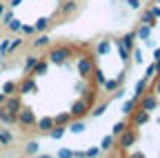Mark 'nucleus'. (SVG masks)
<instances>
[{"mask_svg":"<svg viewBox=\"0 0 160 158\" xmlns=\"http://www.w3.org/2000/svg\"><path fill=\"white\" fill-rule=\"evenodd\" d=\"M47 69H49V60H40V58H38V63L33 65L31 74H33V76H45Z\"/></svg>","mask_w":160,"mask_h":158,"instance_id":"nucleus-10","label":"nucleus"},{"mask_svg":"<svg viewBox=\"0 0 160 158\" xmlns=\"http://www.w3.org/2000/svg\"><path fill=\"white\" fill-rule=\"evenodd\" d=\"M20 31H22V33H33V25H22Z\"/></svg>","mask_w":160,"mask_h":158,"instance_id":"nucleus-44","label":"nucleus"},{"mask_svg":"<svg viewBox=\"0 0 160 158\" xmlns=\"http://www.w3.org/2000/svg\"><path fill=\"white\" fill-rule=\"evenodd\" d=\"M149 11H151V16H153V18H160V7H151Z\"/></svg>","mask_w":160,"mask_h":158,"instance_id":"nucleus-45","label":"nucleus"},{"mask_svg":"<svg viewBox=\"0 0 160 158\" xmlns=\"http://www.w3.org/2000/svg\"><path fill=\"white\" fill-rule=\"evenodd\" d=\"M118 54H120V60H122V65H129V60H131V49H127L122 43H118Z\"/></svg>","mask_w":160,"mask_h":158,"instance_id":"nucleus-17","label":"nucleus"},{"mask_svg":"<svg viewBox=\"0 0 160 158\" xmlns=\"http://www.w3.org/2000/svg\"><path fill=\"white\" fill-rule=\"evenodd\" d=\"M16 87H18L16 83H5V85H2V94H13Z\"/></svg>","mask_w":160,"mask_h":158,"instance_id":"nucleus-35","label":"nucleus"},{"mask_svg":"<svg viewBox=\"0 0 160 158\" xmlns=\"http://www.w3.org/2000/svg\"><path fill=\"white\" fill-rule=\"evenodd\" d=\"M9 51V38H2V43H0V56H5Z\"/></svg>","mask_w":160,"mask_h":158,"instance_id":"nucleus-37","label":"nucleus"},{"mask_svg":"<svg viewBox=\"0 0 160 158\" xmlns=\"http://www.w3.org/2000/svg\"><path fill=\"white\" fill-rule=\"evenodd\" d=\"M20 94H38V83L33 78H27V80L20 85Z\"/></svg>","mask_w":160,"mask_h":158,"instance_id":"nucleus-8","label":"nucleus"},{"mask_svg":"<svg viewBox=\"0 0 160 158\" xmlns=\"http://www.w3.org/2000/svg\"><path fill=\"white\" fill-rule=\"evenodd\" d=\"M120 83H122V76H118V78H113V80H105V89L107 91H113V89H118L120 87Z\"/></svg>","mask_w":160,"mask_h":158,"instance_id":"nucleus-23","label":"nucleus"},{"mask_svg":"<svg viewBox=\"0 0 160 158\" xmlns=\"http://www.w3.org/2000/svg\"><path fill=\"white\" fill-rule=\"evenodd\" d=\"M25 151H27L29 156H36V154H40V143H38V140H31V143H27Z\"/></svg>","mask_w":160,"mask_h":158,"instance_id":"nucleus-25","label":"nucleus"},{"mask_svg":"<svg viewBox=\"0 0 160 158\" xmlns=\"http://www.w3.org/2000/svg\"><path fill=\"white\" fill-rule=\"evenodd\" d=\"M65 129H67L65 125H53V127H51V129H49L47 134H49V136L53 138V140H60V138L65 136Z\"/></svg>","mask_w":160,"mask_h":158,"instance_id":"nucleus-15","label":"nucleus"},{"mask_svg":"<svg viewBox=\"0 0 160 158\" xmlns=\"http://www.w3.org/2000/svg\"><path fill=\"white\" fill-rule=\"evenodd\" d=\"M156 20H158V18H153V16H151V11H145V13H142V23H145V25L156 27Z\"/></svg>","mask_w":160,"mask_h":158,"instance_id":"nucleus-29","label":"nucleus"},{"mask_svg":"<svg viewBox=\"0 0 160 158\" xmlns=\"http://www.w3.org/2000/svg\"><path fill=\"white\" fill-rule=\"evenodd\" d=\"M105 111H107V103H102V105H98V107H96V109L91 111V116H93V118H98V116H102Z\"/></svg>","mask_w":160,"mask_h":158,"instance_id":"nucleus-33","label":"nucleus"},{"mask_svg":"<svg viewBox=\"0 0 160 158\" xmlns=\"http://www.w3.org/2000/svg\"><path fill=\"white\" fill-rule=\"evenodd\" d=\"M113 49V45H111V40H100L98 43V47H96V51H98V56H107L109 51Z\"/></svg>","mask_w":160,"mask_h":158,"instance_id":"nucleus-16","label":"nucleus"},{"mask_svg":"<svg viewBox=\"0 0 160 158\" xmlns=\"http://www.w3.org/2000/svg\"><path fill=\"white\" fill-rule=\"evenodd\" d=\"M98 154H100V147H89V149L85 151V156H87V158H96Z\"/></svg>","mask_w":160,"mask_h":158,"instance_id":"nucleus-38","label":"nucleus"},{"mask_svg":"<svg viewBox=\"0 0 160 158\" xmlns=\"http://www.w3.org/2000/svg\"><path fill=\"white\" fill-rule=\"evenodd\" d=\"M136 140H138V134H136L133 129H127V127H125L122 134H118V145H120V147H125V149L131 147Z\"/></svg>","mask_w":160,"mask_h":158,"instance_id":"nucleus-5","label":"nucleus"},{"mask_svg":"<svg viewBox=\"0 0 160 158\" xmlns=\"http://www.w3.org/2000/svg\"><path fill=\"white\" fill-rule=\"evenodd\" d=\"M87 111H89V103L85 100V98H80V100H76V103L71 105V109H69L71 118H82V116H85Z\"/></svg>","mask_w":160,"mask_h":158,"instance_id":"nucleus-6","label":"nucleus"},{"mask_svg":"<svg viewBox=\"0 0 160 158\" xmlns=\"http://www.w3.org/2000/svg\"><path fill=\"white\" fill-rule=\"evenodd\" d=\"M153 74H156V63H153V65H149V67H147V71H145V78H151V76H153Z\"/></svg>","mask_w":160,"mask_h":158,"instance_id":"nucleus-43","label":"nucleus"},{"mask_svg":"<svg viewBox=\"0 0 160 158\" xmlns=\"http://www.w3.org/2000/svg\"><path fill=\"white\" fill-rule=\"evenodd\" d=\"M125 127H127V125H125L122 120H120V123H116V125H113L111 134H113V136H118V134H122V131H125Z\"/></svg>","mask_w":160,"mask_h":158,"instance_id":"nucleus-34","label":"nucleus"},{"mask_svg":"<svg viewBox=\"0 0 160 158\" xmlns=\"http://www.w3.org/2000/svg\"><path fill=\"white\" fill-rule=\"evenodd\" d=\"M153 60H160V47L153 49Z\"/></svg>","mask_w":160,"mask_h":158,"instance_id":"nucleus-47","label":"nucleus"},{"mask_svg":"<svg viewBox=\"0 0 160 158\" xmlns=\"http://www.w3.org/2000/svg\"><path fill=\"white\" fill-rule=\"evenodd\" d=\"M133 40H136V31H131V33H125L122 38H120V43H122L127 49H133Z\"/></svg>","mask_w":160,"mask_h":158,"instance_id":"nucleus-22","label":"nucleus"},{"mask_svg":"<svg viewBox=\"0 0 160 158\" xmlns=\"http://www.w3.org/2000/svg\"><path fill=\"white\" fill-rule=\"evenodd\" d=\"M73 9H76V3H73V0H67V3L62 5V9H60V11H62V13L67 16V13H71Z\"/></svg>","mask_w":160,"mask_h":158,"instance_id":"nucleus-32","label":"nucleus"},{"mask_svg":"<svg viewBox=\"0 0 160 158\" xmlns=\"http://www.w3.org/2000/svg\"><path fill=\"white\" fill-rule=\"evenodd\" d=\"M49 40H51V38L42 33V36H38L36 40H33V47H36V49H38V47H47V45H49Z\"/></svg>","mask_w":160,"mask_h":158,"instance_id":"nucleus-28","label":"nucleus"},{"mask_svg":"<svg viewBox=\"0 0 160 158\" xmlns=\"http://www.w3.org/2000/svg\"><path fill=\"white\" fill-rule=\"evenodd\" d=\"M36 125H38V129H40V131H49V129L53 127V118H51V116L36 118Z\"/></svg>","mask_w":160,"mask_h":158,"instance_id":"nucleus-12","label":"nucleus"},{"mask_svg":"<svg viewBox=\"0 0 160 158\" xmlns=\"http://www.w3.org/2000/svg\"><path fill=\"white\" fill-rule=\"evenodd\" d=\"M20 45H22V40H20V38H13V40H9V51H16Z\"/></svg>","mask_w":160,"mask_h":158,"instance_id":"nucleus-39","label":"nucleus"},{"mask_svg":"<svg viewBox=\"0 0 160 158\" xmlns=\"http://www.w3.org/2000/svg\"><path fill=\"white\" fill-rule=\"evenodd\" d=\"M16 116H18V123H20V125H25V127L36 125V114H33L31 109H27V107H20Z\"/></svg>","mask_w":160,"mask_h":158,"instance_id":"nucleus-4","label":"nucleus"},{"mask_svg":"<svg viewBox=\"0 0 160 158\" xmlns=\"http://www.w3.org/2000/svg\"><path fill=\"white\" fill-rule=\"evenodd\" d=\"M131 116H133V127H142L149 123V111H145V109H138Z\"/></svg>","mask_w":160,"mask_h":158,"instance_id":"nucleus-7","label":"nucleus"},{"mask_svg":"<svg viewBox=\"0 0 160 158\" xmlns=\"http://www.w3.org/2000/svg\"><path fill=\"white\" fill-rule=\"evenodd\" d=\"M113 145H116V138L113 136H105L102 140H100V151H109Z\"/></svg>","mask_w":160,"mask_h":158,"instance_id":"nucleus-20","label":"nucleus"},{"mask_svg":"<svg viewBox=\"0 0 160 158\" xmlns=\"http://www.w3.org/2000/svg\"><path fill=\"white\" fill-rule=\"evenodd\" d=\"M7 27H9V31L18 33V31H20V27H22V23H20V18H11V20L7 23Z\"/></svg>","mask_w":160,"mask_h":158,"instance_id":"nucleus-27","label":"nucleus"},{"mask_svg":"<svg viewBox=\"0 0 160 158\" xmlns=\"http://www.w3.org/2000/svg\"><path fill=\"white\" fill-rule=\"evenodd\" d=\"M47 27H49V18H38L33 23V31H45Z\"/></svg>","mask_w":160,"mask_h":158,"instance_id":"nucleus-26","label":"nucleus"},{"mask_svg":"<svg viewBox=\"0 0 160 158\" xmlns=\"http://www.w3.org/2000/svg\"><path fill=\"white\" fill-rule=\"evenodd\" d=\"M0 123H5V125H13V123H18V116H16V114H11V111H7V109H0Z\"/></svg>","mask_w":160,"mask_h":158,"instance_id":"nucleus-13","label":"nucleus"},{"mask_svg":"<svg viewBox=\"0 0 160 158\" xmlns=\"http://www.w3.org/2000/svg\"><path fill=\"white\" fill-rule=\"evenodd\" d=\"M147 85H149V78H140V80L136 83V89H133V100H138V98L147 91Z\"/></svg>","mask_w":160,"mask_h":158,"instance_id":"nucleus-9","label":"nucleus"},{"mask_svg":"<svg viewBox=\"0 0 160 158\" xmlns=\"http://www.w3.org/2000/svg\"><path fill=\"white\" fill-rule=\"evenodd\" d=\"M91 74H93V78H96V83H98V85H105V80H107V78H105V74L100 71V69H93Z\"/></svg>","mask_w":160,"mask_h":158,"instance_id":"nucleus-31","label":"nucleus"},{"mask_svg":"<svg viewBox=\"0 0 160 158\" xmlns=\"http://www.w3.org/2000/svg\"><path fill=\"white\" fill-rule=\"evenodd\" d=\"M13 143V136L7 131V129H2V131H0V145H2V147H9Z\"/></svg>","mask_w":160,"mask_h":158,"instance_id":"nucleus-24","label":"nucleus"},{"mask_svg":"<svg viewBox=\"0 0 160 158\" xmlns=\"http://www.w3.org/2000/svg\"><path fill=\"white\" fill-rule=\"evenodd\" d=\"M20 107H22V105H20V98H5V109L7 111H11V114H18V109Z\"/></svg>","mask_w":160,"mask_h":158,"instance_id":"nucleus-11","label":"nucleus"},{"mask_svg":"<svg viewBox=\"0 0 160 158\" xmlns=\"http://www.w3.org/2000/svg\"><path fill=\"white\" fill-rule=\"evenodd\" d=\"M69 56H71V49L69 47H58V49H51V54L47 56V60L51 65H62Z\"/></svg>","mask_w":160,"mask_h":158,"instance_id":"nucleus-1","label":"nucleus"},{"mask_svg":"<svg viewBox=\"0 0 160 158\" xmlns=\"http://www.w3.org/2000/svg\"><path fill=\"white\" fill-rule=\"evenodd\" d=\"M149 36H151V27L142 23L138 27V31H136V38H138V40H149Z\"/></svg>","mask_w":160,"mask_h":158,"instance_id":"nucleus-14","label":"nucleus"},{"mask_svg":"<svg viewBox=\"0 0 160 158\" xmlns=\"http://www.w3.org/2000/svg\"><path fill=\"white\" fill-rule=\"evenodd\" d=\"M133 60H136L138 65H142V63H145V58H142V51H140V49H133Z\"/></svg>","mask_w":160,"mask_h":158,"instance_id":"nucleus-40","label":"nucleus"},{"mask_svg":"<svg viewBox=\"0 0 160 158\" xmlns=\"http://www.w3.org/2000/svg\"><path fill=\"white\" fill-rule=\"evenodd\" d=\"M5 98H7V94H0V105L5 103Z\"/></svg>","mask_w":160,"mask_h":158,"instance_id":"nucleus-48","label":"nucleus"},{"mask_svg":"<svg viewBox=\"0 0 160 158\" xmlns=\"http://www.w3.org/2000/svg\"><path fill=\"white\" fill-rule=\"evenodd\" d=\"M0 18H2V23L7 25V23L11 20V18H13V11H7V9H5V11H2V16H0Z\"/></svg>","mask_w":160,"mask_h":158,"instance_id":"nucleus-42","label":"nucleus"},{"mask_svg":"<svg viewBox=\"0 0 160 158\" xmlns=\"http://www.w3.org/2000/svg\"><path fill=\"white\" fill-rule=\"evenodd\" d=\"M125 3H127V7H129V9H133V11H138V9H140V0H125Z\"/></svg>","mask_w":160,"mask_h":158,"instance_id":"nucleus-41","label":"nucleus"},{"mask_svg":"<svg viewBox=\"0 0 160 158\" xmlns=\"http://www.w3.org/2000/svg\"><path fill=\"white\" fill-rule=\"evenodd\" d=\"M156 91L160 94V78H158V83H156Z\"/></svg>","mask_w":160,"mask_h":158,"instance_id":"nucleus-49","label":"nucleus"},{"mask_svg":"<svg viewBox=\"0 0 160 158\" xmlns=\"http://www.w3.org/2000/svg\"><path fill=\"white\" fill-rule=\"evenodd\" d=\"M71 134H82L85 129H87V125H85V120H73V123H69V127H67Z\"/></svg>","mask_w":160,"mask_h":158,"instance_id":"nucleus-19","label":"nucleus"},{"mask_svg":"<svg viewBox=\"0 0 160 158\" xmlns=\"http://www.w3.org/2000/svg\"><path fill=\"white\" fill-rule=\"evenodd\" d=\"M2 11H5V5H2V3H0V16H2Z\"/></svg>","mask_w":160,"mask_h":158,"instance_id":"nucleus-50","label":"nucleus"},{"mask_svg":"<svg viewBox=\"0 0 160 158\" xmlns=\"http://www.w3.org/2000/svg\"><path fill=\"white\" fill-rule=\"evenodd\" d=\"M136 103H138V100H133V98H131V100H125V103H122V109H120V111H122L125 116H131V114L136 111Z\"/></svg>","mask_w":160,"mask_h":158,"instance_id":"nucleus-21","label":"nucleus"},{"mask_svg":"<svg viewBox=\"0 0 160 158\" xmlns=\"http://www.w3.org/2000/svg\"><path fill=\"white\" fill-rule=\"evenodd\" d=\"M138 100H140V109H145V111H153V109H158V105H160L156 94H142Z\"/></svg>","mask_w":160,"mask_h":158,"instance_id":"nucleus-2","label":"nucleus"},{"mask_svg":"<svg viewBox=\"0 0 160 158\" xmlns=\"http://www.w3.org/2000/svg\"><path fill=\"white\" fill-rule=\"evenodd\" d=\"M56 156L58 158H73V149H60Z\"/></svg>","mask_w":160,"mask_h":158,"instance_id":"nucleus-36","label":"nucleus"},{"mask_svg":"<svg viewBox=\"0 0 160 158\" xmlns=\"http://www.w3.org/2000/svg\"><path fill=\"white\" fill-rule=\"evenodd\" d=\"M53 118V125H69V120H71V114L69 111H62V114H58V116H51Z\"/></svg>","mask_w":160,"mask_h":158,"instance_id":"nucleus-18","label":"nucleus"},{"mask_svg":"<svg viewBox=\"0 0 160 158\" xmlns=\"http://www.w3.org/2000/svg\"><path fill=\"white\" fill-rule=\"evenodd\" d=\"M93 69H96V65H93V60L89 56H82L78 60V74H80V78H89Z\"/></svg>","mask_w":160,"mask_h":158,"instance_id":"nucleus-3","label":"nucleus"},{"mask_svg":"<svg viewBox=\"0 0 160 158\" xmlns=\"http://www.w3.org/2000/svg\"><path fill=\"white\" fill-rule=\"evenodd\" d=\"M158 5H160V0H158Z\"/></svg>","mask_w":160,"mask_h":158,"instance_id":"nucleus-51","label":"nucleus"},{"mask_svg":"<svg viewBox=\"0 0 160 158\" xmlns=\"http://www.w3.org/2000/svg\"><path fill=\"white\" fill-rule=\"evenodd\" d=\"M36 63H38V58H36V56H27V60H25V71L31 74V69H33Z\"/></svg>","mask_w":160,"mask_h":158,"instance_id":"nucleus-30","label":"nucleus"},{"mask_svg":"<svg viewBox=\"0 0 160 158\" xmlns=\"http://www.w3.org/2000/svg\"><path fill=\"white\" fill-rule=\"evenodd\" d=\"M20 5H22V0H11V5H9V7L16 9V7H20Z\"/></svg>","mask_w":160,"mask_h":158,"instance_id":"nucleus-46","label":"nucleus"}]
</instances>
